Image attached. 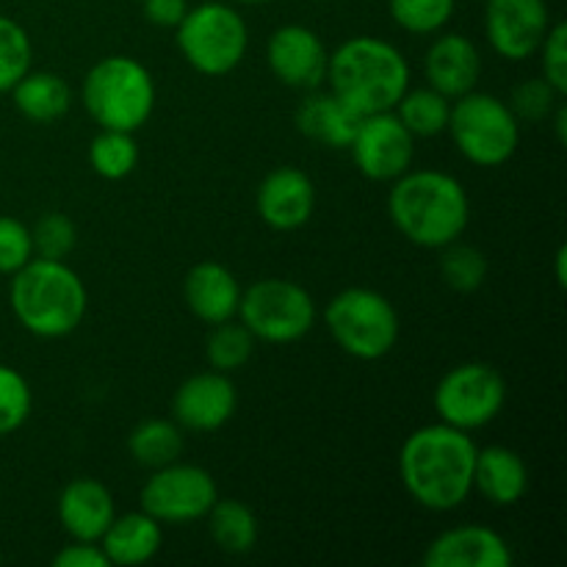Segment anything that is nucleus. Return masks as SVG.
<instances>
[{"label":"nucleus","mask_w":567,"mask_h":567,"mask_svg":"<svg viewBox=\"0 0 567 567\" xmlns=\"http://www.w3.org/2000/svg\"><path fill=\"white\" fill-rule=\"evenodd\" d=\"M480 446L471 432L443 421L410 432L399 452V480L419 507L452 513L474 493V465Z\"/></svg>","instance_id":"1"},{"label":"nucleus","mask_w":567,"mask_h":567,"mask_svg":"<svg viewBox=\"0 0 567 567\" xmlns=\"http://www.w3.org/2000/svg\"><path fill=\"white\" fill-rule=\"evenodd\" d=\"M393 227L421 249H443L460 241L471 221V199L463 183L441 169H410L388 194Z\"/></svg>","instance_id":"2"},{"label":"nucleus","mask_w":567,"mask_h":567,"mask_svg":"<svg viewBox=\"0 0 567 567\" xmlns=\"http://www.w3.org/2000/svg\"><path fill=\"white\" fill-rule=\"evenodd\" d=\"M330 92L358 116L393 111L410 89V64L402 50L380 37H352L327 61Z\"/></svg>","instance_id":"3"},{"label":"nucleus","mask_w":567,"mask_h":567,"mask_svg":"<svg viewBox=\"0 0 567 567\" xmlns=\"http://www.w3.org/2000/svg\"><path fill=\"white\" fill-rule=\"evenodd\" d=\"M9 305L14 319L37 338H66L83 324L89 291L81 275L64 260L33 255L11 275Z\"/></svg>","instance_id":"4"},{"label":"nucleus","mask_w":567,"mask_h":567,"mask_svg":"<svg viewBox=\"0 0 567 567\" xmlns=\"http://www.w3.org/2000/svg\"><path fill=\"white\" fill-rule=\"evenodd\" d=\"M83 109L109 131L136 133L155 109V81L147 66L131 55L100 59L81 86Z\"/></svg>","instance_id":"5"},{"label":"nucleus","mask_w":567,"mask_h":567,"mask_svg":"<svg viewBox=\"0 0 567 567\" xmlns=\"http://www.w3.org/2000/svg\"><path fill=\"white\" fill-rule=\"evenodd\" d=\"M177 31V50L199 75H230L244 61L249 48V31L244 17L221 0L188 6Z\"/></svg>","instance_id":"6"},{"label":"nucleus","mask_w":567,"mask_h":567,"mask_svg":"<svg viewBox=\"0 0 567 567\" xmlns=\"http://www.w3.org/2000/svg\"><path fill=\"white\" fill-rule=\"evenodd\" d=\"M449 133L465 161L482 169L507 164L520 144V120L509 103L491 92H468L452 100Z\"/></svg>","instance_id":"7"},{"label":"nucleus","mask_w":567,"mask_h":567,"mask_svg":"<svg viewBox=\"0 0 567 567\" xmlns=\"http://www.w3.org/2000/svg\"><path fill=\"white\" fill-rule=\"evenodd\" d=\"M324 324L332 341L354 360H382L399 341V313L374 288H343L327 302Z\"/></svg>","instance_id":"8"},{"label":"nucleus","mask_w":567,"mask_h":567,"mask_svg":"<svg viewBox=\"0 0 567 567\" xmlns=\"http://www.w3.org/2000/svg\"><path fill=\"white\" fill-rule=\"evenodd\" d=\"M236 319L252 332L255 341L286 347L313 330L316 302L299 282L266 277L241 291Z\"/></svg>","instance_id":"9"},{"label":"nucleus","mask_w":567,"mask_h":567,"mask_svg":"<svg viewBox=\"0 0 567 567\" xmlns=\"http://www.w3.org/2000/svg\"><path fill=\"white\" fill-rule=\"evenodd\" d=\"M432 404L443 424L476 432L502 415L507 404V380L491 363H460L441 377Z\"/></svg>","instance_id":"10"},{"label":"nucleus","mask_w":567,"mask_h":567,"mask_svg":"<svg viewBox=\"0 0 567 567\" xmlns=\"http://www.w3.org/2000/svg\"><path fill=\"white\" fill-rule=\"evenodd\" d=\"M219 498L214 476L199 465L175 463L155 468L138 493V504L147 515H153L161 526H183L192 520H205L210 507Z\"/></svg>","instance_id":"11"},{"label":"nucleus","mask_w":567,"mask_h":567,"mask_svg":"<svg viewBox=\"0 0 567 567\" xmlns=\"http://www.w3.org/2000/svg\"><path fill=\"white\" fill-rule=\"evenodd\" d=\"M349 150L360 175L374 183H393L413 169L415 136L393 111H380L360 116Z\"/></svg>","instance_id":"12"},{"label":"nucleus","mask_w":567,"mask_h":567,"mask_svg":"<svg viewBox=\"0 0 567 567\" xmlns=\"http://www.w3.org/2000/svg\"><path fill=\"white\" fill-rule=\"evenodd\" d=\"M551 28L546 0H487L485 33L491 48L507 61L532 59Z\"/></svg>","instance_id":"13"},{"label":"nucleus","mask_w":567,"mask_h":567,"mask_svg":"<svg viewBox=\"0 0 567 567\" xmlns=\"http://www.w3.org/2000/svg\"><path fill=\"white\" fill-rule=\"evenodd\" d=\"M266 61L269 70L282 86L310 92L319 89L327 78V61L330 50L324 48L319 33L299 22L280 25L266 44Z\"/></svg>","instance_id":"14"},{"label":"nucleus","mask_w":567,"mask_h":567,"mask_svg":"<svg viewBox=\"0 0 567 567\" xmlns=\"http://www.w3.org/2000/svg\"><path fill=\"white\" fill-rule=\"evenodd\" d=\"M238 393L230 374L221 371H199L181 382L172 399V413L181 430L216 432L236 415Z\"/></svg>","instance_id":"15"},{"label":"nucleus","mask_w":567,"mask_h":567,"mask_svg":"<svg viewBox=\"0 0 567 567\" xmlns=\"http://www.w3.org/2000/svg\"><path fill=\"white\" fill-rule=\"evenodd\" d=\"M255 208L266 227L277 233L299 230L310 221L316 210V186L297 166L271 169L260 181L255 194Z\"/></svg>","instance_id":"16"},{"label":"nucleus","mask_w":567,"mask_h":567,"mask_svg":"<svg viewBox=\"0 0 567 567\" xmlns=\"http://www.w3.org/2000/svg\"><path fill=\"white\" fill-rule=\"evenodd\" d=\"M509 543L491 526H454L426 546L424 567H513Z\"/></svg>","instance_id":"17"},{"label":"nucleus","mask_w":567,"mask_h":567,"mask_svg":"<svg viewBox=\"0 0 567 567\" xmlns=\"http://www.w3.org/2000/svg\"><path fill=\"white\" fill-rule=\"evenodd\" d=\"M424 78L449 100L474 92L482 78L480 48L463 33H441L424 55Z\"/></svg>","instance_id":"18"},{"label":"nucleus","mask_w":567,"mask_h":567,"mask_svg":"<svg viewBox=\"0 0 567 567\" xmlns=\"http://www.w3.org/2000/svg\"><path fill=\"white\" fill-rule=\"evenodd\" d=\"M183 299L203 324L214 327L236 319L238 305H241V286L227 266L203 260L192 266L183 280Z\"/></svg>","instance_id":"19"},{"label":"nucleus","mask_w":567,"mask_h":567,"mask_svg":"<svg viewBox=\"0 0 567 567\" xmlns=\"http://www.w3.org/2000/svg\"><path fill=\"white\" fill-rule=\"evenodd\" d=\"M116 507L109 487L97 480H72L59 496V520L72 540L100 543L114 520Z\"/></svg>","instance_id":"20"},{"label":"nucleus","mask_w":567,"mask_h":567,"mask_svg":"<svg viewBox=\"0 0 567 567\" xmlns=\"http://www.w3.org/2000/svg\"><path fill=\"white\" fill-rule=\"evenodd\" d=\"M474 491L493 507H515L529 491V468L515 449L487 446L476 452Z\"/></svg>","instance_id":"21"},{"label":"nucleus","mask_w":567,"mask_h":567,"mask_svg":"<svg viewBox=\"0 0 567 567\" xmlns=\"http://www.w3.org/2000/svg\"><path fill=\"white\" fill-rule=\"evenodd\" d=\"M360 116L327 89H310L297 109V127L302 136L327 150H349Z\"/></svg>","instance_id":"22"},{"label":"nucleus","mask_w":567,"mask_h":567,"mask_svg":"<svg viewBox=\"0 0 567 567\" xmlns=\"http://www.w3.org/2000/svg\"><path fill=\"white\" fill-rule=\"evenodd\" d=\"M161 543H164V529H161L158 520H155L153 515L144 513V509H138V513L114 515L109 529L100 537V548H103L109 565L120 567L150 563V559H155V554L161 551Z\"/></svg>","instance_id":"23"},{"label":"nucleus","mask_w":567,"mask_h":567,"mask_svg":"<svg viewBox=\"0 0 567 567\" xmlns=\"http://www.w3.org/2000/svg\"><path fill=\"white\" fill-rule=\"evenodd\" d=\"M14 109L37 125H50L66 116L72 105V89L61 75L48 70H28L11 89Z\"/></svg>","instance_id":"24"},{"label":"nucleus","mask_w":567,"mask_h":567,"mask_svg":"<svg viewBox=\"0 0 567 567\" xmlns=\"http://www.w3.org/2000/svg\"><path fill=\"white\" fill-rule=\"evenodd\" d=\"M205 520H208V532L216 546L233 557H244L258 543V518L249 504L236 502V498H216Z\"/></svg>","instance_id":"25"},{"label":"nucleus","mask_w":567,"mask_h":567,"mask_svg":"<svg viewBox=\"0 0 567 567\" xmlns=\"http://www.w3.org/2000/svg\"><path fill=\"white\" fill-rule=\"evenodd\" d=\"M127 452L142 468H164L183 454V430L177 421L147 419L127 435Z\"/></svg>","instance_id":"26"},{"label":"nucleus","mask_w":567,"mask_h":567,"mask_svg":"<svg viewBox=\"0 0 567 567\" xmlns=\"http://www.w3.org/2000/svg\"><path fill=\"white\" fill-rule=\"evenodd\" d=\"M393 114L402 120V125L413 133L415 138H432L446 133L449 114H452V100L443 97L432 86L408 89L396 103Z\"/></svg>","instance_id":"27"},{"label":"nucleus","mask_w":567,"mask_h":567,"mask_svg":"<svg viewBox=\"0 0 567 567\" xmlns=\"http://www.w3.org/2000/svg\"><path fill=\"white\" fill-rule=\"evenodd\" d=\"M89 164L103 181H125L138 164V144L133 133L100 127L89 144Z\"/></svg>","instance_id":"28"},{"label":"nucleus","mask_w":567,"mask_h":567,"mask_svg":"<svg viewBox=\"0 0 567 567\" xmlns=\"http://www.w3.org/2000/svg\"><path fill=\"white\" fill-rule=\"evenodd\" d=\"M252 352L255 336L241 321L230 319L210 327V336L205 341V360H208V365L214 371L233 374V371L244 369L252 360Z\"/></svg>","instance_id":"29"},{"label":"nucleus","mask_w":567,"mask_h":567,"mask_svg":"<svg viewBox=\"0 0 567 567\" xmlns=\"http://www.w3.org/2000/svg\"><path fill=\"white\" fill-rule=\"evenodd\" d=\"M393 22L415 37L441 33L457 11V0H388Z\"/></svg>","instance_id":"30"},{"label":"nucleus","mask_w":567,"mask_h":567,"mask_svg":"<svg viewBox=\"0 0 567 567\" xmlns=\"http://www.w3.org/2000/svg\"><path fill=\"white\" fill-rule=\"evenodd\" d=\"M441 277L452 291L474 293L487 280V258L471 244L452 241L441 249Z\"/></svg>","instance_id":"31"},{"label":"nucleus","mask_w":567,"mask_h":567,"mask_svg":"<svg viewBox=\"0 0 567 567\" xmlns=\"http://www.w3.org/2000/svg\"><path fill=\"white\" fill-rule=\"evenodd\" d=\"M31 59L33 44L25 28L0 14V94L11 92L14 83L31 70Z\"/></svg>","instance_id":"32"},{"label":"nucleus","mask_w":567,"mask_h":567,"mask_svg":"<svg viewBox=\"0 0 567 567\" xmlns=\"http://www.w3.org/2000/svg\"><path fill=\"white\" fill-rule=\"evenodd\" d=\"M33 410V391L25 377L0 363V437L20 430Z\"/></svg>","instance_id":"33"},{"label":"nucleus","mask_w":567,"mask_h":567,"mask_svg":"<svg viewBox=\"0 0 567 567\" xmlns=\"http://www.w3.org/2000/svg\"><path fill=\"white\" fill-rule=\"evenodd\" d=\"M31 238H33V255H37V258L64 260L78 244L75 221H72L66 214L50 210V214H44L42 219L31 227Z\"/></svg>","instance_id":"34"},{"label":"nucleus","mask_w":567,"mask_h":567,"mask_svg":"<svg viewBox=\"0 0 567 567\" xmlns=\"http://www.w3.org/2000/svg\"><path fill=\"white\" fill-rule=\"evenodd\" d=\"M559 100H563V94H559L546 78H529V81L518 83V86L513 89L509 109H513V114L518 116L520 122H540L554 114Z\"/></svg>","instance_id":"35"},{"label":"nucleus","mask_w":567,"mask_h":567,"mask_svg":"<svg viewBox=\"0 0 567 567\" xmlns=\"http://www.w3.org/2000/svg\"><path fill=\"white\" fill-rule=\"evenodd\" d=\"M33 258L31 227L14 216H0V275H14Z\"/></svg>","instance_id":"36"},{"label":"nucleus","mask_w":567,"mask_h":567,"mask_svg":"<svg viewBox=\"0 0 567 567\" xmlns=\"http://www.w3.org/2000/svg\"><path fill=\"white\" fill-rule=\"evenodd\" d=\"M543 64V78L557 89L559 94H567V25L565 22H551L546 39L537 48Z\"/></svg>","instance_id":"37"},{"label":"nucleus","mask_w":567,"mask_h":567,"mask_svg":"<svg viewBox=\"0 0 567 567\" xmlns=\"http://www.w3.org/2000/svg\"><path fill=\"white\" fill-rule=\"evenodd\" d=\"M55 567H111L105 559L100 543H86V540H72L70 546L61 548L53 557Z\"/></svg>","instance_id":"38"},{"label":"nucleus","mask_w":567,"mask_h":567,"mask_svg":"<svg viewBox=\"0 0 567 567\" xmlns=\"http://www.w3.org/2000/svg\"><path fill=\"white\" fill-rule=\"evenodd\" d=\"M142 11L155 28H177L188 11V0H142Z\"/></svg>","instance_id":"39"},{"label":"nucleus","mask_w":567,"mask_h":567,"mask_svg":"<svg viewBox=\"0 0 567 567\" xmlns=\"http://www.w3.org/2000/svg\"><path fill=\"white\" fill-rule=\"evenodd\" d=\"M554 131H557V142L565 144L567 142V109L565 103H557V109H554Z\"/></svg>","instance_id":"40"},{"label":"nucleus","mask_w":567,"mask_h":567,"mask_svg":"<svg viewBox=\"0 0 567 567\" xmlns=\"http://www.w3.org/2000/svg\"><path fill=\"white\" fill-rule=\"evenodd\" d=\"M554 260H557V286L565 288L567 282V275H565V264H567V249L559 247L557 255H554Z\"/></svg>","instance_id":"41"},{"label":"nucleus","mask_w":567,"mask_h":567,"mask_svg":"<svg viewBox=\"0 0 567 567\" xmlns=\"http://www.w3.org/2000/svg\"><path fill=\"white\" fill-rule=\"evenodd\" d=\"M236 3H241V6H264V3H271V0H236Z\"/></svg>","instance_id":"42"}]
</instances>
